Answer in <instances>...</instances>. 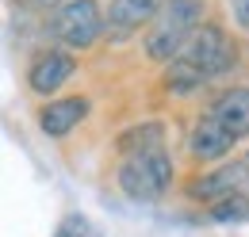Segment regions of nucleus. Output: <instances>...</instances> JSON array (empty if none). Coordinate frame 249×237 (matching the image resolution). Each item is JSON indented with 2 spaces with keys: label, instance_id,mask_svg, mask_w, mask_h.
Here are the masks:
<instances>
[{
  "label": "nucleus",
  "instance_id": "f257e3e1",
  "mask_svg": "<svg viewBox=\"0 0 249 237\" xmlns=\"http://www.w3.org/2000/svg\"><path fill=\"white\" fill-rule=\"evenodd\" d=\"M203 23H207L203 0H165L157 19L142 31V54H146V61L169 65Z\"/></svg>",
  "mask_w": 249,
  "mask_h": 237
},
{
  "label": "nucleus",
  "instance_id": "f03ea898",
  "mask_svg": "<svg viewBox=\"0 0 249 237\" xmlns=\"http://www.w3.org/2000/svg\"><path fill=\"white\" fill-rule=\"evenodd\" d=\"M115 184L130 203H157L169 195V187L177 184V161L169 146L138 149L123 153L115 165Z\"/></svg>",
  "mask_w": 249,
  "mask_h": 237
},
{
  "label": "nucleus",
  "instance_id": "7ed1b4c3",
  "mask_svg": "<svg viewBox=\"0 0 249 237\" xmlns=\"http://www.w3.org/2000/svg\"><path fill=\"white\" fill-rule=\"evenodd\" d=\"M173 61H180V65H188L207 88L215 85V81H222V77H230L234 69H238V61H242V54H238V42H234V34L222 27V23H215V19H207L203 27L196 31L192 38H188V46L177 54Z\"/></svg>",
  "mask_w": 249,
  "mask_h": 237
},
{
  "label": "nucleus",
  "instance_id": "20e7f679",
  "mask_svg": "<svg viewBox=\"0 0 249 237\" xmlns=\"http://www.w3.org/2000/svg\"><path fill=\"white\" fill-rule=\"evenodd\" d=\"M46 34L77 54H89L104 42V4L100 0H65L46 12Z\"/></svg>",
  "mask_w": 249,
  "mask_h": 237
},
{
  "label": "nucleus",
  "instance_id": "39448f33",
  "mask_svg": "<svg viewBox=\"0 0 249 237\" xmlns=\"http://www.w3.org/2000/svg\"><path fill=\"white\" fill-rule=\"evenodd\" d=\"M77 69H81L77 50L58 46V42H46L42 50H35V54H31L27 69H23V85H27L31 96L50 100V96H58V92L77 77Z\"/></svg>",
  "mask_w": 249,
  "mask_h": 237
},
{
  "label": "nucleus",
  "instance_id": "423d86ee",
  "mask_svg": "<svg viewBox=\"0 0 249 237\" xmlns=\"http://www.w3.org/2000/svg\"><path fill=\"white\" fill-rule=\"evenodd\" d=\"M246 187H249V161L238 157V161H218V165H211L207 172L188 176L184 195L192 203L207 207V203L226 199V195H234V191H246Z\"/></svg>",
  "mask_w": 249,
  "mask_h": 237
},
{
  "label": "nucleus",
  "instance_id": "0eeeda50",
  "mask_svg": "<svg viewBox=\"0 0 249 237\" xmlns=\"http://www.w3.org/2000/svg\"><path fill=\"white\" fill-rule=\"evenodd\" d=\"M165 0H107L104 4V42L123 46L138 31H146L157 19Z\"/></svg>",
  "mask_w": 249,
  "mask_h": 237
},
{
  "label": "nucleus",
  "instance_id": "6e6552de",
  "mask_svg": "<svg viewBox=\"0 0 249 237\" xmlns=\"http://www.w3.org/2000/svg\"><path fill=\"white\" fill-rule=\"evenodd\" d=\"M238 149V138L222 126V122H215L211 115H196V122L188 126V138H184V153L192 165H218V161H226L230 153Z\"/></svg>",
  "mask_w": 249,
  "mask_h": 237
},
{
  "label": "nucleus",
  "instance_id": "1a4fd4ad",
  "mask_svg": "<svg viewBox=\"0 0 249 237\" xmlns=\"http://www.w3.org/2000/svg\"><path fill=\"white\" fill-rule=\"evenodd\" d=\"M92 100L85 92H69V96H50L35 107V122L46 138H69L85 118H89Z\"/></svg>",
  "mask_w": 249,
  "mask_h": 237
},
{
  "label": "nucleus",
  "instance_id": "9d476101",
  "mask_svg": "<svg viewBox=\"0 0 249 237\" xmlns=\"http://www.w3.org/2000/svg\"><path fill=\"white\" fill-rule=\"evenodd\" d=\"M203 115H211L238 142H246L249 138V85H226V88H218L203 103Z\"/></svg>",
  "mask_w": 249,
  "mask_h": 237
},
{
  "label": "nucleus",
  "instance_id": "9b49d317",
  "mask_svg": "<svg viewBox=\"0 0 249 237\" xmlns=\"http://www.w3.org/2000/svg\"><path fill=\"white\" fill-rule=\"evenodd\" d=\"M154 146H169V134H165V122L146 118V122H130L115 134V153H138V149H154Z\"/></svg>",
  "mask_w": 249,
  "mask_h": 237
},
{
  "label": "nucleus",
  "instance_id": "f8f14e48",
  "mask_svg": "<svg viewBox=\"0 0 249 237\" xmlns=\"http://www.w3.org/2000/svg\"><path fill=\"white\" fill-rule=\"evenodd\" d=\"M203 222L230 226V222H249V191H234L226 199H215L203 207Z\"/></svg>",
  "mask_w": 249,
  "mask_h": 237
},
{
  "label": "nucleus",
  "instance_id": "ddd939ff",
  "mask_svg": "<svg viewBox=\"0 0 249 237\" xmlns=\"http://www.w3.org/2000/svg\"><path fill=\"white\" fill-rule=\"evenodd\" d=\"M54 237H96V230H92V222L85 218V214H65L62 222H58V230H54Z\"/></svg>",
  "mask_w": 249,
  "mask_h": 237
},
{
  "label": "nucleus",
  "instance_id": "4468645a",
  "mask_svg": "<svg viewBox=\"0 0 249 237\" xmlns=\"http://www.w3.org/2000/svg\"><path fill=\"white\" fill-rule=\"evenodd\" d=\"M226 16H230V23L249 38V0H226Z\"/></svg>",
  "mask_w": 249,
  "mask_h": 237
},
{
  "label": "nucleus",
  "instance_id": "2eb2a0df",
  "mask_svg": "<svg viewBox=\"0 0 249 237\" xmlns=\"http://www.w3.org/2000/svg\"><path fill=\"white\" fill-rule=\"evenodd\" d=\"M16 8H23V12H54L58 4H65V0H12Z\"/></svg>",
  "mask_w": 249,
  "mask_h": 237
}]
</instances>
